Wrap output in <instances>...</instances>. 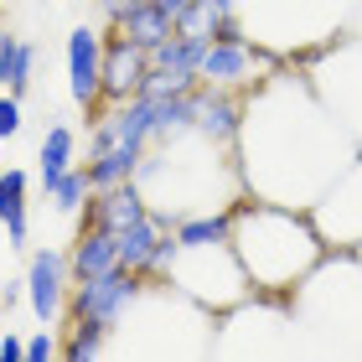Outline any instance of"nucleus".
<instances>
[{
	"label": "nucleus",
	"instance_id": "nucleus-4",
	"mask_svg": "<svg viewBox=\"0 0 362 362\" xmlns=\"http://www.w3.org/2000/svg\"><path fill=\"white\" fill-rule=\"evenodd\" d=\"M68 295H73V269H68V254L57 249H37L26 264V305L42 326H57L68 316Z\"/></svg>",
	"mask_w": 362,
	"mask_h": 362
},
{
	"label": "nucleus",
	"instance_id": "nucleus-6",
	"mask_svg": "<svg viewBox=\"0 0 362 362\" xmlns=\"http://www.w3.org/2000/svg\"><path fill=\"white\" fill-rule=\"evenodd\" d=\"M68 88H73V104H83L88 114L104 109V31L73 26V37H68Z\"/></svg>",
	"mask_w": 362,
	"mask_h": 362
},
{
	"label": "nucleus",
	"instance_id": "nucleus-19",
	"mask_svg": "<svg viewBox=\"0 0 362 362\" xmlns=\"http://www.w3.org/2000/svg\"><path fill=\"white\" fill-rule=\"evenodd\" d=\"M187 88H197V78H181V73H171V68H151V78H145V98H171V93H187Z\"/></svg>",
	"mask_w": 362,
	"mask_h": 362
},
{
	"label": "nucleus",
	"instance_id": "nucleus-5",
	"mask_svg": "<svg viewBox=\"0 0 362 362\" xmlns=\"http://www.w3.org/2000/svg\"><path fill=\"white\" fill-rule=\"evenodd\" d=\"M145 78H151V52L129 42L119 26L104 31V104H129L140 98Z\"/></svg>",
	"mask_w": 362,
	"mask_h": 362
},
{
	"label": "nucleus",
	"instance_id": "nucleus-25",
	"mask_svg": "<svg viewBox=\"0 0 362 362\" xmlns=\"http://www.w3.org/2000/svg\"><path fill=\"white\" fill-rule=\"evenodd\" d=\"M129 6H140V0H98V16H104V21L114 26V21H119V16H124Z\"/></svg>",
	"mask_w": 362,
	"mask_h": 362
},
{
	"label": "nucleus",
	"instance_id": "nucleus-10",
	"mask_svg": "<svg viewBox=\"0 0 362 362\" xmlns=\"http://www.w3.org/2000/svg\"><path fill=\"white\" fill-rule=\"evenodd\" d=\"M140 160H145V151H129V145H98V151H88L83 171L93 181V192H104V187H119V181H135Z\"/></svg>",
	"mask_w": 362,
	"mask_h": 362
},
{
	"label": "nucleus",
	"instance_id": "nucleus-17",
	"mask_svg": "<svg viewBox=\"0 0 362 362\" xmlns=\"http://www.w3.org/2000/svg\"><path fill=\"white\" fill-rule=\"evenodd\" d=\"M223 16H233V11H218L212 0H192V6L176 16V31L181 37H197V42H212L218 26H223Z\"/></svg>",
	"mask_w": 362,
	"mask_h": 362
},
{
	"label": "nucleus",
	"instance_id": "nucleus-15",
	"mask_svg": "<svg viewBox=\"0 0 362 362\" xmlns=\"http://www.w3.org/2000/svg\"><path fill=\"white\" fill-rule=\"evenodd\" d=\"M68 341H62V357L68 362H88V357H104V347H109V326H98V321H73L68 316Z\"/></svg>",
	"mask_w": 362,
	"mask_h": 362
},
{
	"label": "nucleus",
	"instance_id": "nucleus-16",
	"mask_svg": "<svg viewBox=\"0 0 362 362\" xmlns=\"http://www.w3.org/2000/svg\"><path fill=\"white\" fill-rule=\"evenodd\" d=\"M47 197H52V207H57V212H83V207H88V197H93V181H88L83 166H68V171L52 181V192H47Z\"/></svg>",
	"mask_w": 362,
	"mask_h": 362
},
{
	"label": "nucleus",
	"instance_id": "nucleus-20",
	"mask_svg": "<svg viewBox=\"0 0 362 362\" xmlns=\"http://www.w3.org/2000/svg\"><path fill=\"white\" fill-rule=\"evenodd\" d=\"M31 73H37V47H31V42H21V47H16V62H11V93H26L31 88Z\"/></svg>",
	"mask_w": 362,
	"mask_h": 362
},
{
	"label": "nucleus",
	"instance_id": "nucleus-9",
	"mask_svg": "<svg viewBox=\"0 0 362 362\" xmlns=\"http://www.w3.org/2000/svg\"><path fill=\"white\" fill-rule=\"evenodd\" d=\"M68 269H73V279H93V274L119 269V233L98 228V223H83L78 243L68 249Z\"/></svg>",
	"mask_w": 362,
	"mask_h": 362
},
{
	"label": "nucleus",
	"instance_id": "nucleus-23",
	"mask_svg": "<svg viewBox=\"0 0 362 362\" xmlns=\"http://www.w3.org/2000/svg\"><path fill=\"white\" fill-rule=\"evenodd\" d=\"M16 47H21V37H11V31H0V88L11 83V62H16Z\"/></svg>",
	"mask_w": 362,
	"mask_h": 362
},
{
	"label": "nucleus",
	"instance_id": "nucleus-14",
	"mask_svg": "<svg viewBox=\"0 0 362 362\" xmlns=\"http://www.w3.org/2000/svg\"><path fill=\"white\" fill-rule=\"evenodd\" d=\"M202 52H207V42H197V37H166L151 52V68H171V73H181V78H197V62H202ZM202 83V78H197Z\"/></svg>",
	"mask_w": 362,
	"mask_h": 362
},
{
	"label": "nucleus",
	"instance_id": "nucleus-22",
	"mask_svg": "<svg viewBox=\"0 0 362 362\" xmlns=\"http://www.w3.org/2000/svg\"><path fill=\"white\" fill-rule=\"evenodd\" d=\"M47 357H62V341L52 337V326H42L37 337H26V362H47Z\"/></svg>",
	"mask_w": 362,
	"mask_h": 362
},
{
	"label": "nucleus",
	"instance_id": "nucleus-12",
	"mask_svg": "<svg viewBox=\"0 0 362 362\" xmlns=\"http://www.w3.org/2000/svg\"><path fill=\"white\" fill-rule=\"evenodd\" d=\"M78 135H73V124H52L47 129V140H42V156H37V176H42V192H52V181L78 166Z\"/></svg>",
	"mask_w": 362,
	"mask_h": 362
},
{
	"label": "nucleus",
	"instance_id": "nucleus-7",
	"mask_svg": "<svg viewBox=\"0 0 362 362\" xmlns=\"http://www.w3.org/2000/svg\"><path fill=\"white\" fill-rule=\"evenodd\" d=\"M243 119H249V109H243V93L238 88H212V83H197V135H207L212 145H233L243 135Z\"/></svg>",
	"mask_w": 362,
	"mask_h": 362
},
{
	"label": "nucleus",
	"instance_id": "nucleus-11",
	"mask_svg": "<svg viewBox=\"0 0 362 362\" xmlns=\"http://www.w3.org/2000/svg\"><path fill=\"white\" fill-rule=\"evenodd\" d=\"M114 26H119L129 42H140L145 52H156V47L166 42V37H176V16H166V11L156 6V0H140V6H129Z\"/></svg>",
	"mask_w": 362,
	"mask_h": 362
},
{
	"label": "nucleus",
	"instance_id": "nucleus-27",
	"mask_svg": "<svg viewBox=\"0 0 362 362\" xmlns=\"http://www.w3.org/2000/svg\"><path fill=\"white\" fill-rule=\"evenodd\" d=\"M212 6H218V11H233V6H238V0H212Z\"/></svg>",
	"mask_w": 362,
	"mask_h": 362
},
{
	"label": "nucleus",
	"instance_id": "nucleus-24",
	"mask_svg": "<svg viewBox=\"0 0 362 362\" xmlns=\"http://www.w3.org/2000/svg\"><path fill=\"white\" fill-rule=\"evenodd\" d=\"M0 362H26V337H16L6 326V337H0Z\"/></svg>",
	"mask_w": 362,
	"mask_h": 362
},
{
	"label": "nucleus",
	"instance_id": "nucleus-18",
	"mask_svg": "<svg viewBox=\"0 0 362 362\" xmlns=\"http://www.w3.org/2000/svg\"><path fill=\"white\" fill-rule=\"evenodd\" d=\"M0 223H6L11 249H21V243H26V197H6V192H0Z\"/></svg>",
	"mask_w": 362,
	"mask_h": 362
},
{
	"label": "nucleus",
	"instance_id": "nucleus-26",
	"mask_svg": "<svg viewBox=\"0 0 362 362\" xmlns=\"http://www.w3.org/2000/svg\"><path fill=\"white\" fill-rule=\"evenodd\" d=\"M156 6H160V11H166V16H181V11H187V6H192V0H156Z\"/></svg>",
	"mask_w": 362,
	"mask_h": 362
},
{
	"label": "nucleus",
	"instance_id": "nucleus-8",
	"mask_svg": "<svg viewBox=\"0 0 362 362\" xmlns=\"http://www.w3.org/2000/svg\"><path fill=\"white\" fill-rule=\"evenodd\" d=\"M145 212H151V197H145L140 181H119V187H104L88 197L83 207V223H98V228H114V233H124L129 223H140Z\"/></svg>",
	"mask_w": 362,
	"mask_h": 362
},
{
	"label": "nucleus",
	"instance_id": "nucleus-21",
	"mask_svg": "<svg viewBox=\"0 0 362 362\" xmlns=\"http://www.w3.org/2000/svg\"><path fill=\"white\" fill-rule=\"evenodd\" d=\"M11 135H21V93H0V140H11Z\"/></svg>",
	"mask_w": 362,
	"mask_h": 362
},
{
	"label": "nucleus",
	"instance_id": "nucleus-13",
	"mask_svg": "<svg viewBox=\"0 0 362 362\" xmlns=\"http://www.w3.org/2000/svg\"><path fill=\"white\" fill-rule=\"evenodd\" d=\"M176 238L187 243V249H202V243H228V238H233V207L187 212V218L176 223Z\"/></svg>",
	"mask_w": 362,
	"mask_h": 362
},
{
	"label": "nucleus",
	"instance_id": "nucleus-1",
	"mask_svg": "<svg viewBox=\"0 0 362 362\" xmlns=\"http://www.w3.org/2000/svg\"><path fill=\"white\" fill-rule=\"evenodd\" d=\"M332 243L321 238L305 207L285 202H238L233 207V254L259 295H285L326 259Z\"/></svg>",
	"mask_w": 362,
	"mask_h": 362
},
{
	"label": "nucleus",
	"instance_id": "nucleus-2",
	"mask_svg": "<svg viewBox=\"0 0 362 362\" xmlns=\"http://www.w3.org/2000/svg\"><path fill=\"white\" fill-rule=\"evenodd\" d=\"M145 285H156V279H145V274L124 269V264L109 269V274H93V279H73L68 316L73 321H98V326H109V332H119V321L145 295Z\"/></svg>",
	"mask_w": 362,
	"mask_h": 362
},
{
	"label": "nucleus",
	"instance_id": "nucleus-3",
	"mask_svg": "<svg viewBox=\"0 0 362 362\" xmlns=\"http://www.w3.org/2000/svg\"><path fill=\"white\" fill-rule=\"evenodd\" d=\"M279 68V57L264 52L254 37H243V42H207V52L202 62H197V78L212 88H254V83H269Z\"/></svg>",
	"mask_w": 362,
	"mask_h": 362
}]
</instances>
